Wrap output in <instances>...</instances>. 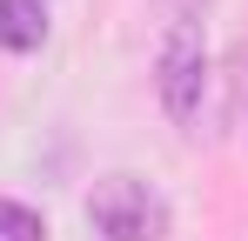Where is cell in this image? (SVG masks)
<instances>
[{
    "mask_svg": "<svg viewBox=\"0 0 248 241\" xmlns=\"http://www.w3.org/2000/svg\"><path fill=\"white\" fill-rule=\"evenodd\" d=\"M41 40H47V7L41 0H0V47L34 54Z\"/></svg>",
    "mask_w": 248,
    "mask_h": 241,
    "instance_id": "3957f363",
    "label": "cell"
},
{
    "mask_svg": "<svg viewBox=\"0 0 248 241\" xmlns=\"http://www.w3.org/2000/svg\"><path fill=\"white\" fill-rule=\"evenodd\" d=\"M0 241H47V221L20 201H0Z\"/></svg>",
    "mask_w": 248,
    "mask_h": 241,
    "instance_id": "277c9868",
    "label": "cell"
},
{
    "mask_svg": "<svg viewBox=\"0 0 248 241\" xmlns=\"http://www.w3.org/2000/svg\"><path fill=\"white\" fill-rule=\"evenodd\" d=\"M168 7H174V20H195V7H202V0H168Z\"/></svg>",
    "mask_w": 248,
    "mask_h": 241,
    "instance_id": "5b68a950",
    "label": "cell"
},
{
    "mask_svg": "<svg viewBox=\"0 0 248 241\" xmlns=\"http://www.w3.org/2000/svg\"><path fill=\"white\" fill-rule=\"evenodd\" d=\"M87 221H94L101 241H161L168 235V201L148 181H134V174H108L87 195Z\"/></svg>",
    "mask_w": 248,
    "mask_h": 241,
    "instance_id": "6da1fadb",
    "label": "cell"
},
{
    "mask_svg": "<svg viewBox=\"0 0 248 241\" xmlns=\"http://www.w3.org/2000/svg\"><path fill=\"white\" fill-rule=\"evenodd\" d=\"M155 74H161L168 120H174V127H195V120H202V87H208V40H202L195 20H174V27H168Z\"/></svg>",
    "mask_w": 248,
    "mask_h": 241,
    "instance_id": "7a4b0ae2",
    "label": "cell"
}]
</instances>
